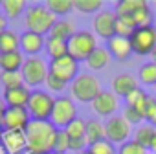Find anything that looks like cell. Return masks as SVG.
Here are the masks:
<instances>
[{"instance_id": "1", "label": "cell", "mask_w": 156, "mask_h": 154, "mask_svg": "<svg viewBox=\"0 0 156 154\" xmlns=\"http://www.w3.org/2000/svg\"><path fill=\"white\" fill-rule=\"evenodd\" d=\"M59 128L51 121L31 119L24 130L26 134V154H50L55 149Z\"/></svg>"}, {"instance_id": "17", "label": "cell", "mask_w": 156, "mask_h": 154, "mask_svg": "<svg viewBox=\"0 0 156 154\" xmlns=\"http://www.w3.org/2000/svg\"><path fill=\"white\" fill-rule=\"evenodd\" d=\"M30 96H31V90L22 85L19 88H9V90H4L2 94V99L6 103V107H13V108H26L28 107V101H30Z\"/></svg>"}, {"instance_id": "20", "label": "cell", "mask_w": 156, "mask_h": 154, "mask_svg": "<svg viewBox=\"0 0 156 154\" xmlns=\"http://www.w3.org/2000/svg\"><path fill=\"white\" fill-rule=\"evenodd\" d=\"M85 139L87 145H94L98 141L107 139L105 138V123L98 121V119H87V127H85Z\"/></svg>"}, {"instance_id": "38", "label": "cell", "mask_w": 156, "mask_h": 154, "mask_svg": "<svg viewBox=\"0 0 156 154\" xmlns=\"http://www.w3.org/2000/svg\"><path fill=\"white\" fill-rule=\"evenodd\" d=\"M53 150L59 152V154H66L70 150V139H68V136H66L64 130L57 132V141H55V149Z\"/></svg>"}, {"instance_id": "44", "label": "cell", "mask_w": 156, "mask_h": 154, "mask_svg": "<svg viewBox=\"0 0 156 154\" xmlns=\"http://www.w3.org/2000/svg\"><path fill=\"white\" fill-rule=\"evenodd\" d=\"M151 62H154V64H156V50L151 53Z\"/></svg>"}, {"instance_id": "6", "label": "cell", "mask_w": 156, "mask_h": 154, "mask_svg": "<svg viewBox=\"0 0 156 154\" xmlns=\"http://www.w3.org/2000/svg\"><path fill=\"white\" fill-rule=\"evenodd\" d=\"M53 105H55V97L46 92V90H31V96H30V101H28V114L31 119H37V121H50L51 117V110H53Z\"/></svg>"}, {"instance_id": "36", "label": "cell", "mask_w": 156, "mask_h": 154, "mask_svg": "<svg viewBox=\"0 0 156 154\" xmlns=\"http://www.w3.org/2000/svg\"><path fill=\"white\" fill-rule=\"evenodd\" d=\"M121 116H123V119H125L130 127H132V125H138V127H140V123L145 119V117L136 110V108H132V107H129V105H125V107H123Z\"/></svg>"}, {"instance_id": "19", "label": "cell", "mask_w": 156, "mask_h": 154, "mask_svg": "<svg viewBox=\"0 0 156 154\" xmlns=\"http://www.w3.org/2000/svg\"><path fill=\"white\" fill-rule=\"evenodd\" d=\"M24 64V53L9 51V53H0V70L2 72H20Z\"/></svg>"}, {"instance_id": "40", "label": "cell", "mask_w": 156, "mask_h": 154, "mask_svg": "<svg viewBox=\"0 0 156 154\" xmlns=\"http://www.w3.org/2000/svg\"><path fill=\"white\" fill-rule=\"evenodd\" d=\"M44 85H46V88H48L50 92H53V94H55V92L59 94V92H62V90L66 88V85H64L62 81H59L57 77H53V75H48V77H46Z\"/></svg>"}, {"instance_id": "34", "label": "cell", "mask_w": 156, "mask_h": 154, "mask_svg": "<svg viewBox=\"0 0 156 154\" xmlns=\"http://www.w3.org/2000/svg\"><path fill=\"white\" fill-rule=\"evenodd\" d=\"M140 81L143 85H156V64L154 62H145L141 68H140Z\"/></svg>"}, {"instance_id": "45", "label": "cell", "mask_w": 156, "mask_h": 154, "mask_svg": "<svg viewBox=\"0 0 156 154\" xmlns=\"http://www.w3.org/2000/svg\"><path fill=\"white\" fill-rule=\"evenodd\" d=\"M77 154H92V152H90L88 149H85V150H81V152H77Z\"/></svg>"}, {"instance_id": "9", "label": "cell", "mask_w": 156, "mask_h": 154, "mask_svg": "<svg viewBox=\"0 0 156 154\" xmlns=\"http://www.w3.org/2000/svg\"><path fill=\"white\" fill-rule=\"evenodd\" d=\"M48 70H50V75L57 77L59 81L68 85L79 75V62H77L75 59H72L70 55H64L61 59L50 61L48 62Z\"/></svg>"}, {"instance_id": "31", "label": "cell", "mask_w": 156, "mask_h": 154, "mask_svg": "<svg viewBox=\"0 0 156 154\" xmlns=\"http://www.w3.org/2000/svg\"><path fill=\"white\" fill-rule=\"evenodd\" d=\"M44 6L55 17H62V15H68L73 9V0H48Z\"/></svg>"}, {"instance_id": "46", "label": "cell", "mask_w": 156, "mask_h": 154, "mask_svg": "<svg viewBox=\"0 0 156 154\" xmlns=\"http://www.w3.org/2000/svg\"><path fill=\"white\" fill-rule=\"evenodd\" d=\"M0 154H6V150L2 149V145H0Z\"/></svg>"}, {"instance_id": "26", "label": "cell", "mask_w": 156, "mask_h": 154, "mask_svg": "<svg viewBox=\"0 0 156 154\" xmlns=\"http://www.w3.org/2000/svg\"><path fill=\"white\" fill-rule=\"evenodd\" d=\"M44 50H46V53L50 55L51 61H53V59H61V57L68 55V42L48 37L46 42H44Z\"/></svg>"}, {"instance_id": "28", "label": "cell", "mask_w": 156, "mask_h": 154, "mask_svg": "<svg viewBox=\"0 0 156 154\" xmlns=\"http://www.w3.org/2000/svg\"><path fill=\"white\" fill-rule=\"evenodd\" d=\"M26 2L24 0H2V13L6 19H17L24 13Z\"/></svg>"}, {"instance_id": "7", "label": "cell", "mask_w": 156, "mask_h": 154, "mask_svg": "<svg viewBox=\"0 0 156 154\" xmlns=\"http://www.w3.org/2000/svg\"><path fill=\"white\" fill-rule=\"evenodd\" d=\"M77 116V107H75V101L68 96H61V97H55V105H53V110H51V117L50 121L59 128H66Z\"/></svg>"}, {"instance_id": "3", "label": "cell", "mask_w": 156, "mask_h": 154, "mask_svg": "<svg viewBox=\"0 0 156 154\" xmlns=\"http://www.w3.org/2000/svg\"><path fill=\"white\" fill-rule=\"evenodd\" d=\"M24 22H26V30L28 31H33V33H39V35H48L53 28V24L57 22L55 15L46 8V6H31L26 9V17H24Z\"/></svg>"}, {"instance_id": "42", "label": "cell", "mask_w": 156, "mask_h": 154, "mask_svg": "<svg viewBox=\"0 0 156 154\" xmlns=\"http://www.w3.org/2000/svg\"><path fill=\"white\" fill-rule=\"evenodd\" d=\"M6 103H4V99H2V96H0V123H2V117H4V112H6Z\"/></svg>"}, {"instance_id": "43", "label": "cell", "mask_w": 156, "mask_h": 154, "mask_svg": "<svg viewBox=\"0 0 156 154\" xmlns=\"http://www.w3.org/2000/svg\"><path fill=\"white\" fill-rule=\"evenodd\" d=\"M149 150H151L152 154H156V136H154V139H152V143H151V147H149Z\"/></svg>"}, {"instance_id": "11", "label": "cell", "mask_w": 156, "mask_h": 154, "mask_svg": "<svg viewBox=\"0 0 156 154\" xmlns=\"http://www.w3.org/2000/svg\"><path fill=\"white\" fill-rule=\"evenodd\" d=\"M116 13L110 9H101L94 20H92V28H94V35L108 40L116 35Z\"/></svg>"}, {"instance_id": "22", "label": "cell", "mask_w": 156, "mask_h": 154, "mask_svg": "<svg viewBox=\"0 0 156 154\" xmlns=\"http://www.w3.org/2000/svg\"><path fill=\"white\" fill-rule=\"evenodd\" d=\"M149 4L145 0H119L116 4L114 13L118 17H134L138 11H141L143 8H147Z\"/></svg>"}, {"instance_id": "10", "label": "cell", "mask_w": 156, "mask_h": 154, "mask_svg": "<svg viewBox=\"0 0 156 154\" xmlns=\"http://www.w3.org/2000/svg\"><path fill=\"white\" fill-rule=\"evenodd\" d=\"M132 134V127L123 119V116H112L105 121V138L107 141H110L112 145H123L125 141H129Z\"/></svg>"}, {"instance_id": "41", "label": "cell", "mask_w": 156, "mask_h": 154, "mask_svg": "<svg viewBox=\"0 0 156 154\" xmlns=\"http://www.w3.org/2000/svg\"><path fill=\"white\" fill-rule=\"evenodd\" d=\"M4 30H8V19H6V15L0 11V33H2Z\"/></svg>"}, {"instance_id": "12", "label": "cell", "mask_w": 156, "mask_h": 154, "mask_svg": "<svg viewBox=\"0 0 156 154\" xmlns=\"http://www.w3.org/2000/svg\"><path fill=\"white\" fill-rule=\"evenodd\" d=\"M90 105H92V110H94L98 116H103V117H112V116H116V112H118V108H119L118 96H116L112 90H101V94H99Z\"/></svg>"}, {"instance_id": "33", "label": "cell", "mask_w": 156, "mask_h": 154, "mask_svg": "<svg viewBox=\"0 0 156 154\" xmlns=\"http://www.w3.org/2000/svg\"><path fill=\"white\" fill-rule=\"evenodd\" d=\"M103 8L101 0H73V9L81 13H99Z\"/></svg>"}, {"instance_id": "4", "label": "cell", "mask_w": 156, "mask_h": 154, "mask_svg": "<svg viewBox=\"0 0 156 154\" xmlns=\"http://www.w3.org/2000/svg\"><path fill=\"white\" fill-rule=\"evenodd\" d=\"M20 73L24 77V85L28 88L37 90L41 85H44L46 77L50 75L48 62L41 55H37V57H26L24 59V64L20 68Z\"/></svg>"}, {"instance_id": "24", "label": "cell", "mask_w": 156, "mask_h": 154, "mask_svg": "<svg viewBox=\"0 0 156 154\" xmlns=\"http://www.w3.org/2000/svg\"><path fill=\"white\" fill-rule=\"evenodd\" d=\"M20 50V35L13 30H4L0 33V53H9Z\"/></svg>"}, {"instance_id": "16", "label": "cell", "mask_w": 156, "mask_h": 154, "mask_svg": "<svg viewBox=\"0 0 156 154\" xmlns=\"http://www.w3.org/2000/svg\"><path fill=\"white\" fill-rule=\"evenodd\" d=\"M44 42H46V39H44L42 35L26 30V31L20 35V51L26 53L28 57H37V55L42 51Z\"/></svg>"}, {"instance_id": "2", "label": "cell", "mask_w": 156, "mask_h": 154, "mask_svg": "<svg viewBox=\"0 0 156 154\" xmlns=\"http://www.w3.org/2000/svg\"><path fill=\"white\" fill-rule=\"evenodd\" d=\"M72 99L79 103H92L101 94V83L94 73H79L70 83Z\"/></svg>"}, {"instance_id": "37", "label": "cell", "mask_w": 156, "mask_h": 154, "mask_svg": "<svg viewBox=\"0 0 156 154\" xmlns=\"http://www.w3.org/2000/svg\"><path fill=\"white\" fill-rule=\"evenodd\" d=\"M88 150H90L92 154H118V152H116V149H114V145H112L110 141H107V139H103V141H98V143L90 145V147H88Z\"/></svg>"}, {"instance_id": "25", "label": "cell", "mask_w": 156, "mask_h": 154, "mask_svg": "<svg viewBox=\"0 0 156 154\" xmlns=\"http://www.w3.org/2000/svg\"><path fill=\"white\" fill-rule=\"evenodd\" d=\"M154 136H156V127H152V125H149V123L140 125V127H136V130H134V141L140 143L141 147H145L147 150H149V147H151Z\"/></svg>"}, {"instance_id": "14", "label": "cell", "mask_w": 156, "mask_h": 154, "mask_svg": "<svg viewBox=\"0 0 156 154\" xmlns=\"http://www.w3.org/2000/svg\"><path fill=\"white\" fill-rule=\"evenodd\" d=\"M0 145L6 154H22L26 152V134L24 130H2Z\"/></svg>"}, {"instance_id": "8", "label": "cell", "mask_w": 156, "mask_h": 154, "mask_svg": "<svg viewBox=\"0 0 156 154\" xmlns=\"http://www.w3.org/2000/svg\"><path fill=\"white\" fill-rule=\"evenodd\" d=\"M130 46L132 53L136 55H151L156 50V28L154 26H145L138 28L130 35Z\"/></svg>"}, {"instance_id": "49", "label": "cell", "mask_w": 156, "mask_h": 154, "mask_svg": "<svg viewBox=\"0 0 156 154\" xmlns=\"http://www.w3.org/2000/svg\"><path fill=\"white\" fill-rule=\"evenodd\" d=\"M0 8H2V2H0Z\"/></svg>"}, {"instance_id": "35", "label": "cell", "mask_w": 156, "mask_h": 154, "mask_svg": "<svg viewBox=\"0 0 156 154\" xmlns=\"http://www.w3.org/2000/svg\"><path fill=\"white\" fill-rule=\"evenodd\" d=\"M118 154H149V150L145 147H141L140 143H136L134 139H129L123 145H119Z\"/></svg>"}, {"instance_id": "18", "label": "cell", "mask_w": 156, "mask_h": 154, "mask_svg": "<svg viewBox=\"0 0 156 154\" xmlns=\"http://www.w3.org/2000/svg\"><path fill=\"white\" fill-rule=\"evenodd\" d=\"M107 50L110 53V57L118 59V61H125L132 55V46H130V39L127 37H119L114 35L112 39L107 40Z\"/></svg>"}, {"instance_id": "30", "label": "cell", "mask_w": 156, "mask_h": 154, "mask_svg": "<svg viewBox=\"0 0 156 154\" xmlns=\"http://www.w3.org/2000/svg\"><path fill=\"white\" fill-rule=\"evenodd\" d=\"M116 17H118V15H116ZM136 30H138V26H136V22H134L132 17H118V19H116V35L130 39V35H132Z\"/></svg>"}, {"instance_id": "32", "label": "cell", "mask_w": 156, "mask_h": 154, "mask_svg": "<svg viewBox=\"0 0 156 154\" xmlns=\"http://www.w3.org/2000/svg\"><path fill=\"white\" fill-rule=\"evenodd\" d=\"M0 83H2L4 90L9 88H19L24 85V77L20 72H2L0 73Z\"/></svg>"}, {"instance_id": "13", "label": "cell", "mask_w": 156, "mask_h": 154, "mask_svg": "<svg viewBox=\"0 0 156 154\" xmlns=\"http://www.w3.org/2000/svg\"><path fill=\"white\" fill-rule=\"evenodd\" d=\"M31 121L26 108H13L8 107L2 117V130H26L28 123Z\"/></svg>"}, {"instance_id": "15", "label": "cell", "mask_w": 156, "mask_h": 154, "mask_svg": "<svg viewBox=\"0 0 156 154\" xmlns=\"http://www.w3.org/2000/svg\"><path fill=\"white\" fill-rule=\"evenodd\" d=\"M138 86V79L132 75V73H118L114 79H112V92L118 96V97H129Z\"/></svg>"}, {"instance_id": "5", "label": "cell", "mask_w": 156, "mask_h": 154, "mask_svg": "<svg viewBox=\"0 0 156 154\" xmlns=\"http://www.w3.org/2000/svg\"><path fill=\"white\" fill-rule=\"evenodd\" d=\"M96 48H98V37L88 30L75 31L73 37L68 40V55L77 62L87 61Z\"/></svg>"}, {"instance_id": "47", "label": "cell", "mask_w": 156, "mask_h": 154, "mask_svg": "<svg viewBox=\"0 0 156 154\" xmlns=\"http://www.w3.org/2000/svg\"><path fill=\"white\" fill-rule=\"evenodd\" d=\"M50 154H59V152H55V150H53V152H50Z\"/></svg>"}, {"instance_id": "39", "label": "cell", "mask_w": 156, "mask_h": 154, "mask_svg": "<svg viewBox=\"0 0 156 154\" xmlns=\"http://www.w3.org/2000/svg\"><path fill=\"white\" fill-rule=\"evenodd\" d=\"M145 121L152 127H156V97L149 96L147 108H145Z\"/></svg>"}, {"instance_id": "50", "label": "cell", "mask_w": 156, "mask_h": 154, "mask_svg": "<svg viewBox=\"0 0 156 154\" xmlns=\"http://www.w3.org/2000/svg\"><path fill=\"white\" fill-rule=\"evenodd\" d=\"M154 6H156V2H154Z\"/></svg>"}, {"instance_id": "51", "label": "cell", "mask_w": 156, "mask_h": 154, "mask_svg": "<svg viewBox=\"0 0 156 154\" xmlns=\"http://www.w3.org/2000/svg\"><path fill=\"white\" fill-rule=\"evenodd\" d=\"M154 88H156V85H154Z\"/></svg>"}, {"instance_id": "21", "label": "cell", "mask_w": 156, "mask_h": 154, "mask_svg": "<svg viewBox=\"0 0 156 154\" xmlns=\"http://www.w3.org/2000/svg\"><path fill=\"white\" fill-rule=\"evenodd\" d=\"M85 62H87V66H88L92 72L103 70V68H107V66H108V62H110V53H108V50H107V48L98 46V48L90 53V57H88Z\"/></svg>"}, {"instance_id": "29", "label": "cell", "mask_w": 156, "mask_h": 154, "mask_svg": "<svg viewBox=\"0 0 156 154\" xmlns=\"http://www.w3.org/2000/svg\"><path fill=\"white\" fill-rule=\"evenodd\" d=\"M85 127H87V119H81V117H75L66 128H62L68 136L70 141L73 139H85ZM87 141V139H85Z\"/></svg>"}, {"instance_id": "48", "label": "cell", "mask_w": 156, "mask_h": 154, "mask_svg": "<svg viewBox=\"0 0 156 154\" xmlns=\"http://www.w3.org/2000/svg\"><path fill=\"white\" fill-rule=\"evenodd\" d=\"M0 134H2V125H0Z\"/></svg>"}, {"instance_id": "27", "label": "cell", "mask_w": 156, "mask_h": 154, "mask_svg": "<svg viewBox=\"0 0 156 154\" xmlns=\"http://www.w3.org/2000/svg\"><path fill=\"white\" fill-rule=\"evenodd\" d=\"M147 101H149V94H145L141 88H136L129 97H127V105L136 108L143 117H145V108H147Z\"/></svg>"}, {"instance_id": "23", "label": "cell", "mask_w": 156, "mask_h": 154, "mask_svg": "<svg viewBox=\"0 0 156 154\" xmlns=\"http://www.w3.org/2000/svg\"><path fill=\"white\" fill-rule=\"evenodd\" d=\"M75 31H77V30H75L73 22L61 19V20H57V22L53 24V28H51V31H50L48 35H50L51 39H59V40L68 42V40L73 37V33H75Z\"/></svg>"}]
</instances>
